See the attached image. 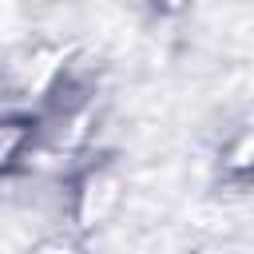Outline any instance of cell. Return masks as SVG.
<instances>
[{"label": "cell", "instance_id": "cell-1", "mask_svg": "<svg viewBox=\"0 0 254 254\" xmlns=\"http://www.w3.org/2000/svg\"><path fill=\"white\" fill-rule=\"evenodd\" d=\"M24 139H28V131L20 123H0V167L12 163V155L24 147Z\"/></svg>", "mask_w": 254, "mask_h": 254}]
</instances>
